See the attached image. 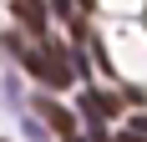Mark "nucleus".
<instances>
[{
  "label": "nucleus",
  "mask_w": 147,
  "mask_h": 142,
  "mask_svg": "<svg viewBox=\"0 0 147 142\" xmlns=\"http://www.w3.org/2000/svg\"><path fill=\"white\" fill-rule=\"evenodd\" d=\"M15 10L26 15V26H30V30H41V26H46V15H41V5H36V0H15Z\"/></svg>",
  "instance_id": "1"
}]
</instances>
